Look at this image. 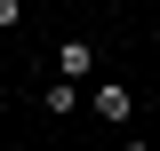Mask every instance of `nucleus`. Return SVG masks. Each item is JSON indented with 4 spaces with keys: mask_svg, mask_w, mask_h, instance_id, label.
<instances>
[{
    "mask_svg": "<svg viewBox=\"0 0 160 151\" xmlns=\"http://www.w3.org/2000/svg\"><path fill=\"white\" fill-rule=\"evenodd\" d=\"M88 112H96L104 127H128V119H136V95L112 88V80H96V88H88Z\"/></svg>",
    "mask_w": 160,
    "mask_h": 151,
    "instance_id": "obj_2",
    "label": "nucleus"
},
{
    "mask_svg": "<svg viewBox=\"0 0 160 151\" xmlns=\"http://www.w3.org/2000/svg\"><path fill=\"white\" fill-rule=\"evenodd\" d=\"M48 119H72V112H88V88H64V80H48Z\"/></svg>",
    "mask_w": 160,
    "mask_h": 151,
    "instance_id": "obj_3",
    "label": "nucleus"
},
{
    "mask_svg": "<svg viewBox=\"0 0 160 151\" xmlns=\"http://www.w3.org/2000/svg\"><path fill=\"white\" fill-rule=\"evenodd\" d=\"M56 80L64 88H96V40H64L56 48Z\"/></svg>",
    "mask_w": 160,
    "mask_h": 151,
    "instance_id": "obj_1",
    "label": "nucleus"
},
{
    "mask_svg": "<svg viewBox=\"0 0 160 151\" xmlns=\"http://www.w3.org/2000/svg\"><path fill=\"white\" fill-rule=\"evenodd\" d=\"M120 151H152V143H136V135H128V143H120Z\"/></svg>",
    "mask_w": 160,
    "mask_h": 151,
    "instance_id": "obj_4",
    "label": "nucleus"
}]
</instances>
